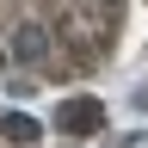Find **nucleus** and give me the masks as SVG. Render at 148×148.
I'll list each match as a JSON object with an SVG mask.
<instances>
[{
  "mask_svg": "<svg viewBox=\"0 0 148 148\" xmlns=\"http://www.w3.org/2000/svg\"><path fill=\"white\" fill-rule=\"evenodd\" d=\"M136 105H142V111H148V86H142V92H136Z\"/></svg>",
  "mask_w": 148,
  "mask_h": 148,
  "instance_id": "nucleus-4",
  "label": "nucleus"
},
{
  "mask_svg": "<svg viewBox=\"0 0 148 148\" xmlns=\"http://www.w3.org/2000/svg\"><path fill=\"white\" fill-rule=\"evenodd\" d=\"M43 56H49V31L37 25V18H25V25L12 31V62H25V68H37Z\"/></svg>",
  "mask_w": 148,
  "mask_h": 148,
  "instance_id": "nucleus-2",
  "label": "nucleus"
},
{
  "mask_svg": "<svg viewBox=\"0 0 148 148\" xmlns=\"http://www.w3.org/2000/svg\"><path fill=\"white\" fill-rule=\"evenodd\" d=\"M99 123H105V105L86 99V92L56 105V130H62V136H99Z\"/></svg>",
  "mask_w": 148,
  "mask_h": 148,
  "instance_id": "nucleus-1",
  "label": "nucleus"
},
{
  "mask_svg": "<svg viewBox=\"0 0 148 148\" xmlns=\"http://www.w3.org/2000/svg\"><path fill=\"white\" fill-rule=\"evenodd\" d=\"M0 136H6V142H37V136H43V123H37V117H18V111H6V117H0Z\"/></svg>",
  "mask_w": 148,
  "mask_h": 148,
  "instance_id": "nucleus-3",
  "label": "nucleus"
}]
</instances>
